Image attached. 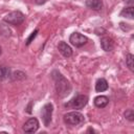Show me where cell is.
I'll return each instance as SVG.
<instances>
[{
    "instance_id": "6da1fadb",
    "label": "cell",
    "mask_w": 134,
    "mask_h": 134,
    "mask_svg": "<svg viewBox=\"0 0 134 134\" xmlns=\"http://www.w3.org/2000/svg\"><path fill=\"white\" fill-rule=\"evenodd\" d=\"M52 79L54 80V83H55L54 85H55L57 93L61 97L67 96L71 91V85L69 81L58 70H54L52 72Z\"/></svg>"
},
{
    "instance_id": "d6986e66",
    "label": "cell",
    "mask_w": 134,
    "mask_h": 134,
    "mask_svg": "<svg viewBox=\"0 0 134 134\" xmlns=\"http://www.w3.org/2000/svg\"><path fill=\"white\" fill-rule=\"evenodd\" d=\"M35 2L37 4H44L46 2V0H35Z\"/></svg>"
},
{
    "instance_id": "7c38bea8",
    "label": "cell",
    "mask_w": 134,
    "mask_h": 134,
    "mask_svg": "<svg viewBox=\"0 0 134 134\" xmlns=\"http://www.w3.org/2000/svg\"><path fill=\"white\" fill-rule=\"evenodd\" d=\"M108 89V82L105 79H98L95 84V91L96 92H104Z\"/></svg>"
},
{
    "instance_id": "ffe728a7",
    "label": "cell",
    "mask_w": 134,
    "mask_h": 134,
    "mask_svg": "<svg viewBox=\"0 0 134 134\" xmlns=\"http://www.w3.org/2000/svg\"><path fill=\"white\" fill-rule=\"evenodd\" d=\"M2 53V49H1V46H0V54Z\"/></svg>"
},
{
    "instance_id": "e0dca14e",
    "label": "cell",
    "mask_w": 134,
    "mask_h": 134,
    "mask_svg": "<svg viewBox=\"0 0 134 134\" xmlns=\"http://www.w3.org/2000/svg\"><path fill=\"white\" fill-rule=\"evenodd\" d=\"M125 117L128 119V120H130V121H133L134 120V111L132 110V109H128L126 112H125Z\"/></svg>"
},
{
    "instance_id": "8992f818",
    "label": "cell",
    "mask_w": 134,
    "mask_h": 134,
    "mask_svg": "<svg viewBox=\"0 0 134 134\" xmlns=\"http://www.w3.org/2000/svg\"><path fill=\"white\" fill-rule=\"evenodd\" d=\"M69 42L75 47H82L88 42V38L80 32H72L69 37Z\"/></svg>"
},
{
    "instance_id": "30bf717a",
    "label": "cell",
    "mask_w": 134,
    "mask_h": 134,
    "mask_svg": "<svg viewBox=\"0 0 134 134\" xmlns=\"http://www.w3.org/2000/svg\"><path fill=\"white\" fill-rule=\"evenodd\" d=\"M86 6L93 10H99L103 7L102 0H86Z\"/></svg>"
},
{
    "instance_id": "5bb4252c",
    "label": "cell",
    "mask_w": 134,
    "mask_h": 134,
    "mask_svg": "<svg viewBox=\"0 0 134 134\" xmlns=\"http://www.w3.org/2000/svg\"><path fill=\"white\" fill-rule=\"evenodd\" d=\"M120 16L124 18L133 19V6H128L122 8V10L120 12Z\"/></svg>"
},
{
    "instance_id": "ac0fdd59",
    "label": "cell",
    "mask_w": 134,
    "mask_h": 134,
    "mask_svg": "<svg viewBox=\"0 0 134 134\" xmlns=\"http://www.w3.org/2000/svg\"><path fill=\"white\" fill-rule=\"evenodd\" d=\"M38 31H39L38 29H35V30H34V31H32V32L30 34V36H29V37L27 38V40H26V45H29V44H30V43L32 42V40H34V39L36 38V36H37Z\"/></svg>"
},
{
    "instance_id": "9c48e42d",
    "label": "cell",
    "mask_w": 134,
    "mask_h": 134,
    "mask_svg": "<svg viewBox=\"0 0 134 134\" xmlns=\"http://www.w3.org/2000/svg\"><path fill=\"white\" fill-rule=\"evenodd\" d=\"M100 46L105 51H111L114 48V41L110 37H104L100 39Z\"/></svg>"
},
{
    "instance_id": "8fae6325",
    "label": "cell",
    "mask_w": 134,
    "mask_h": 134,
    "mask_svg": "<svg viewBox=\"0 0 134 134\" xmlns=\"http://www.w3.org/2000/svg\"><path fill=\"white\" fill-rule=\"evenodd\" d=\"M108 103H109V98L105 95H98L94 98V105L97 108H104L108 105Z\"/></svg>"
},
{
    "instance_id": "5b68a950",
    "label": "cell",
    "mask_w": 134,
    "mask_h": 134,
    "mask_svg": "<svg viewBox=\"0 0 134 134\" xmlns=\"http://www.w3.org/2000/svg\"><path fill=\"white\" fill-rule=\"evenodd\" d=\"M52 111H53V106L51 103H47L43 106L42 110H41V115H42V119L43 122L46 127L49 126L50 121H51V116H52Z\"/></svg>"
},
{
    "instance_id": "4fadbf2b",
    "label": "cell",
    "mask_w": 134,
    "mask_h": 134,
    "mask_svg": "<svg viewBox=\"0 0 134 134\" xmlns=\"http://www.w3.org/2000/svg\"><path fill=\"white\" fill-rule=\"evenodd\" d=\"M10 76V69L6 66H0V81H4Z\"/></svg>"
},
{
    "instance_id": "3957f363",
    "label": "cell",
    "mask_w": 134,
    "mask_h": 134,
    "mask_svg": "<svg viewBox=\"0 0 134 134\" xmlns=\"http://www.w3.org/2000/svg\"><path fill=\"white\" fill-rule=\"evenodd\" d=\"M88 103V96L85 94H79L74 96L72 99H70L67 104H65L66 107H70L72 109H82L84 108Z\"/></svg>"
},
{
    "instance_id": "ba28073f",
    "label": "cell",
    "mask_w": 134,
    "mask_h": 134,
    "mask_svg": "<svg viewBox=\"0 0 134 134\" xmlns=\"http://www.w3.org/2000/svg\"><path fill=\"white\" fill-rule=\"evenodd\" d=\"M58 49H59V51L62 53V55H64L65 58H69V57L72 55V49H71V47H70L67 43H65V42H63V41L59 43Z\"/></svg>"
},
{
    "instance_id": "277c9868",
    "label": "cell",
    "mask_w": 134,
    "mask_h": 134,
    "mask_svg": "<svg viewBox=\"0 0 134 134\" xmlns=\"http://www.w3.org/2000/svg\"><path fill=\"white\" fill-rule=\"evenodd\" d=\"M24 19H25V16L20 10H15V12L7 14L3 20H4V22H6L10 25H20L21 23H23Z\"/></svg>"
},
{
    "instance_id": "2e32d148",
    "label": "cell",
    "mask_w": 134,
    "mask_h": 134,
    "mask_svg": "<svg viewBox=\"0 0 134 134\" xmlns=\"http://www.w3.org/2000/svg\"><path fill=\"white\" fill-rule=\"evenodd\" d=\"M26 77V74L24 73V72H22V71H16V72H14L13 73V75H12V79L14 80V81H18V80H23V79H25Z\"/></svg>"
},
{
    "instance_id": "52a82bcc",
    "label": "cell",
    "mask_w": 134,
    "mask_h": 134,
    "mask_svg": "<svg viewBox=\"0 0 134 134\" xmlns=\"http://www.w3.org/2000/svg\"><path fill=\"white\" fill-rule=\"evenodd\" d=\"M39 129V120L36 117H31L23 125V131L26 133H34Z\"/></svg>"
},
{
    "instance_id": "9a60e30c",
    "label": "cell",
    "mask_w": 134,
    "mask_h": 134,
    "mask_svg": "<svg viewBox=\"0 0 134 134\" xmlns=\"http://www.w3.org/2000/svg\"><path fill=\"white\" fill-rule=\"evenodd\" d=\"M133 61H134V55L132 53H128L126 57V64L129 67V69L131 71L134 70V65H133Z\"/></svg>"
},
{
    "instance_id": "7a4b0ae2",
    "label": "cell",
    "mask_w": 134,
    "mask_h": 134,
    "mask_svg": "<svg viewBox=\"0 0 134 134\" xmlns=\"http://www.w3.org/2000/svg\"><path fill=\"white\" fill-rule=\"evenodd\" d=\"M64 121L69 126H77L84 122V115L76 111H71L64 114Z\"/></svg>"
}]
</instances>
